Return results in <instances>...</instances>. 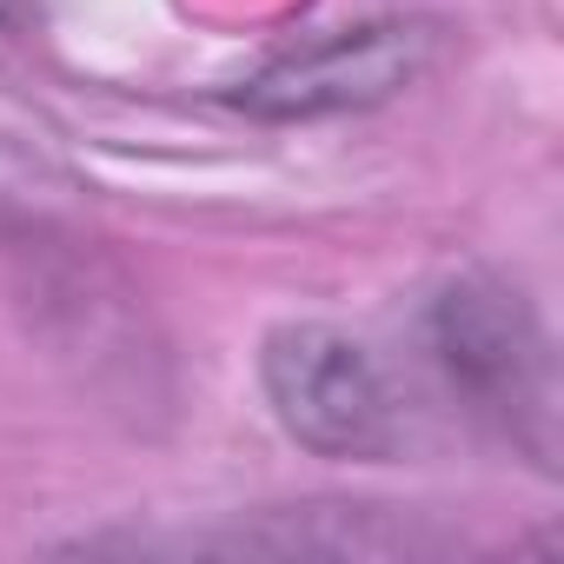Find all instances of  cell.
Here are the masks:
<instances>
[{"instance_id": "obj_1", "label": "cell", "mask_w": 564, "mask_h": 564, "mask_svg": "<svg viewBox=\"0 0 564 564\" xmlns=\"http://www.w3.org/2000/svg\"><path fill=\"white\" fill-rule=\"evenodd\" d=\"M432 359L445 386L498 425L511 445H524L538 465H551V352L531 319V306L491 272H465L432 300L425 319Z\"/></svg>"}, {"instance_id": "obj_2", "label": "cell", "mask_w": 564, "mask_h": 564, "mask_svg": "<svg viewBox=\"0 0 564 564\" xmlns=\"http://www.w3.org/2000/svg\"><path fill=\"white\" fill-rule=\"evenodd\" d=\"M259 386L272 419L319 458H392L405 445V405L386 366L339 326H279L259 346Z\"/></svg>"}, {"instance_id": "obj_3", "label": "cell", "mask_w": 564, "mask_h": 564, "mask_svg": "<svg viewBox=\"0 0 564 564\" xmlns=\"http://www.w3.org/2000/svg\"><path fill=\"white\" fill-rule=\"evenodd\" d=\"M438 54L432 21H366L339 28L313 47L279 54L252 80H239L226 100L252 120H326V113H359L412 87Z\"/></svg>"}, {"instance_id": "obj_4", "label": "cell", "mask_w": 564, "mask_h": 564, "mask_svg": "<svg viewBox=\"0 0 564 564\" xmlns=\"http://www.w3.org/2000/svg\"><path fill=\"white\" fill-rule=\"evenodd\" d=\"M41 14V0H0V28H28Z\"/></svg>"}]
</instances>
